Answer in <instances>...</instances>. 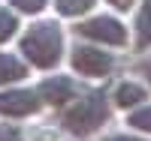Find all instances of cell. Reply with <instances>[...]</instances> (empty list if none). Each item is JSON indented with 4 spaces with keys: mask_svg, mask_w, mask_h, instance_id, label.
<instances>
[{
    "mask_svg": "<svg viewBox=\"0 0 151 141\" xmlns=\"http://www.w3.org/2000/svg\"><path fill=\"white\" fill-rule=\"evenodd\" d=\"M48 0H9V6L12 9H18V12H27V15H36V12H42L45 9Z\"/></svg>",
    "mask_w": 151,
    "mask_h": 141,
    "instance_id": "obj_13",
    "label": "cell"
},
{
    "mask_svg": "<svg viewBox=\"0 0 151 141\" xmlns=\"http://www.w3.org/2000/svg\"><path fill=\"white\" fill-rule=\"evenodd\" d=\"M42 108L40 90H27V87H6L0 90V114L3 117H30Z\"/></svg>",
    "mask_w": 151,
    "mask_h": 141,
    "instance_id": "obj_5",
    "label": "cell"
},
{
    "mask_svg": "<svg viewBox=\"0 0 151 141\" xmlns=\"http://www.w3.org/2000/svg\"><path fill=\"white\" fill-rule=\"evenodd\" d=\"M24 75H27V63L21 57H15V54H9V51H3V54H0V87L3 84H15V81L24 78Z\"/></svg>",
    "mask_w": 151,
    "mask_h": 141,
    "instance_id": "obj_8",
    "label": "cell"
},
{
    "mask_svg": "<svg viewBox=\"0 0 151 141\" xmlns=\"http://www.w3.org/2000/svg\"><path fill=\"white\" fill-rule=\"evenodd\" d=\"M18 15H15V9L12 6H0V42H9L12 36L18 33Z\"/></svg>",
    "mask_w": 151,
    "mask_h": 141,
    "instance_id": "obj_11",
    "label": "cell"
},
{
    "mask_svg": "<svg viewBox=\"0 0 151 141\" xmlns=\"http://www.w3.org/2000/svg\"><path fill=\"white\" fill-rule=\"evenodd\" d=\"M21 57L36 69H55L64 60V30L58 21H36L21 33Z\"/></svg>",
    "mask_w": 151,
    "mask_h": 141,
    "instance_id": "obj_1",
    "label": "cell"
},
{
    "mask_svg": "<svg viewBox=\"0 0 151 141\" xmlns=\"http://www.w3.org/2000/svg\"><path fill=\"white\" fill-rule=\"evenodd\" d=\"M76 33L82 39H91L100 45H109V48H124L130 42V33H127V24L115 15H94V18H85Z\"/></svg>",
    "mask_w": 151,
    "mask_h": 141,
    "instance_id": "obj_3",
    "label": "cell"
},
{
    "mask_svg": "<svg viewBox=\"0 0 151 141\" xmlns=\"http://www.w3.org/2000/svg\"><path fill=\"white\" fill-rule=\"evenodd\" d=\"M0 141H24L18 129H12V126H0Z\"/></svg>",
    "mask_w": 151,
    "mask_h": 141,
    "instance_id": "obj_14",
    "label": "cell"
},
{
    "mask_svg": "<svg viewBox=\"0 0 151 141\" xmlns=\"http://www.w3.org/2000/svg\"><path fill=\"white\" fill-rule=\"evenodd\" d=\"M70 63L82 78H106L115 69V57L97 45H76L70 54Z\"/></svg>",
    "mask_w": 151,
    "mask_h": 141,
    "instance_id": "obj_4",
    "label": "cell"
},
{
    "mask_svg": "<svg viewBox=\"0 0 151 141\" xmlns=\"http://www.w3.org/2000/svg\"><path fill=\"white\" fill-rule=\"evenodd\" d=\"M109 120V102L103 93H85L64 111V126L73 135H94Z\"/></svg>",
    "mask_w": 151,
    "mask_h": 141,
    "instance_id": "obj_2",
    "label": "cell"
},
{
    "mask_svg": "<svg viewBox=\"0 0 151 141\" xmlns=\"http://www.w3.org/2000/svg\"><path fill=\"white\" fill-rule=\"evenodd\" d=\"M133 3H136V0H109V6H115L118 12H127V9H133Z\"/></svg>",
    "mask_w": 151,
    "mask_h": 141,
    "instance_id": "obj_15",
    "label": "cell"
},
{
    "mask_svg": "<svg viewBox=\"0 0 151 141\" xmlns=\"http://www.w3.org/2000/svg\"><path fill=\"white\" fill-rule=\"evenodd\" d=\"M127 123L133 126V129H139V132H151V105H136V111H130V117Z\"/></svg>",
    "mask_w": 151,
    "mask_h": 141,
    "instance_id": "obj_12",
    "label": "cell"
},
{
    "mask_svg": "<svg viewBox=\"0 0 151 141\" xmlns=\"http://www.w3.org/2000/svg\"><path fill=\"white\" fill-rule=\"evenodd\" d=\"M151 45V0H142L139 12H136V48Z\"/></svg>",
    "mask_w": 151,
    "mask_h": 141,
    "instance_id": "obj_9",
    "label": "cell"
},
{
    "mask_svg": "<svg viewBox=\"0 0 151 141\" xmlns=\"http://www.w3.org/2000/svg\"><path fill=\"white\" fill-rule=\"evenodd\" d=\"M40 96L48 105H70V99L76 96V84L67 75H52L40 84Z\"/></svg>",
    "mask_w": 151,
    "mask_h": 141,
    "instance_id": "obj_6",
    "label": "cell"
},
{
    "mask_svg": "<svg viewBox=\"0 0 151 141\" xmlns=\"http://www.w3.org/2000/svg\"><path fill=\"white\" fill-rule=\"evenodd\" d=\"M103 141H145V138H139V135H109Z\"/></svg>",
    "mask_w": 151,
    "mask_h": 141,
    "instance_id": "obj_16",
    "label": "cell"
},
{
    "mask_svg": "<svg viewBox=\"0 0 151 141\" xmlns=\"http://www.w3.org/2000/svg\"><path fill=\"white\" fill-rule=\"evenodd\" d=\"M112 99H115L118 108H136V105H142L148 99V90L139 81H121L115 87V93H112Z\"/></svg>",
    "mask_w": 151,
    "mask_h": 141,
    "instance_id": "obj_7",
    "label": "cell"
},
{
    "mask_svg": "<svg viewBox=\"0 0 151 141\" xmlns=\"http://www.w3.org/2000/svg\"><path fill=\"white\" fill-rule=\"evenodd\" d=\"M142 75H145L148 84H151V57H148V60H142Z\"/></svg>",
    "mask_w": 151,
    "mask_h": 141,
    "instance_id": "obj_17",
    "label": "cell"
},
{
    "mask_svg": "<svg viewBox=\"0 0 151 141\" xmlns=\"http://www.w3.org/2000/svg\"><path fill=\"white\" fill-rule=\"evenodd\" d=\"M94 3L97 0H55V9H58V15H64V18H79V15L94 9Z\"/></svg>",
    "mask_w": 151,
    "mask_h": 141,
    "instance_id": "obj_10",
    "label": "cell"
}]
</instances>
